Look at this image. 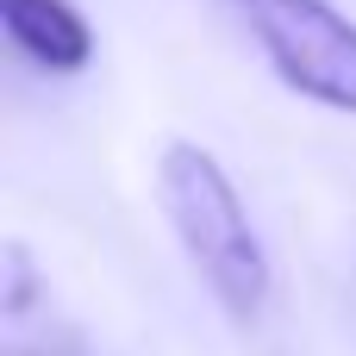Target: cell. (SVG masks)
<instances>
[{"label":"cell","mask_w":356,"mask_h":356,"mask_svg":"<svg viewBox=\"0 0 356 356\" xmlns=\"http://www.w3.org/2000/svg\"><path fill=\"white\" fill-rule=\"evenodd\" d=\"M19 356H56V350H19Z\"/></svg>","instance_id":"4"},{"label":"cell","mask_w":356,"mask_h":356,"mask_svg":"<svg viewBox=\"0 0 356 356\" xmlns=\"http://www.w3.org/2000/svg\"><path fill=\"white\" fill-rule=\"evenodd\" d=\"M156 200H163V219L181 244V257L194 263V275L207 282V294L238 319L250 325L269 300V250L250 225V207L238 194V181L225 175V163L207 150V144H163L156 156Z\"/></svg>","instance_id":"1"},{"label":"cell","mask_w":356,"mask_h":356,"mask_svg":"<svg viewBox=\"0 0 356 356\" xmlns=\"http://www.w3.org/2000/svg\"><path fill=\"white\" fill-rule=\"evenodd\" d=\"M0 25L19 44V56L50 75H75L94 63V25L69 0H0Z\"/></svg>","instance_id":"3"},{"label":"cell","mask_w":356,"mask_h":356,"mask_svg":"<svg viewBox=\"0 0 356 356\" xmlns=\"http://www.w3.org/2000/svg\"><path fill=\"white\" fill-rule=\"evenodd\" d=\"M269 69L313 106L356 119V25L332 0H232Z\"/></svg>","instance_id":"2"}]
</instances>
